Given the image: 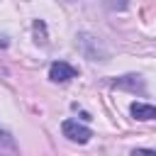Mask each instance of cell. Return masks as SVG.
I'll list each match as a JSON object with an SVG mask.
<instances>
[{
    "label": "cell",
    "instance_id": "cell-2",
    "mask_svg": "<svg viewBox=\"0 0 156 156\" xmlns=\"http://www.w3.org/2000/svg\"><path fill=\"white\" fill-rule=\"evenodd\" d=\"M78 76V71L71 66V63H66V61H54L51 66H49V78L54 80V83H68V80H73Z\"/></svg>",
    "mask_w": 156,
    "mask_h": 156
},
{
    "label": "cell",
    "instance_id": "cell-1",
    "mask_svg": "<svg viewBox=\"0 0 156 156\" xmlns=\"http://www.w3.org/2000/svg\"><path fill=\"white\" fill-rule=\"evenodd\" d=\"M61 132H63V136H68L71 141H78V144H88L90 136H93V132H90L88 127L78 124L76 119H66V122L61 124Z\"/></svg>",
    "mask_w": 156,
    "mask_h": 156
},
{
    "label": "cell",
    "instance_id": "cell-5",
    "mask_svg": "<svg viewBox=\"0 0 156 156\" xmlns=\"http://www.w3.org/2000/svg\"><path fill=\"white\" fill-rule=\"evenodd\" d=\"M112 85H119V88H141V80H139V76H124V78H117V80H112Z\"/></svg>",
    "mask_w": 156,
    "mask_h": 156
},
{
    "label": "cell",
    "instance_id": "cell-6",
    "mask_svg": "<svg viewBox=\"0 0 156 156\" xmlns=\"http://www.w3.org/2000/svg\"><path fill=\"white\" fill-rule=\"evenodd\" d=\"M132 156H156V151L154 149H134Z\"/></svg>",
    "mask_w": 156,
    "mask_h": 156
},
{
    "label": "cell",
    "instance_id": "cell-3",
    "mask_svg": "<svg viewBox=\"0 0 156 156\" xmlns=\"http://www.w3.org/2000/svg\"><path fill=\"white\" fill-rule=\"evenodd\" d=\"M132 117L139 119V122H151L156 119V107L154 105H146V102H132Z\"/></svg>",
    "mask_w": 156,
    "mask_h": 156
},
{
    "label": "cell",
    "instance_id": "cell-4",
    "mask_svg": "<svg viewBox=\"0 0 156 156\" xmlns=\"http://www.w3.org/2000/svg\"><path fill=\"white\" fill-rule=\"evenodd\" d=\"M0 154H5V156H15L17 154V144H15L12 134L7 129H2V127H0Z\"/></svg>",
    "mask_w": 156,
    "mask_h": 156
}]
</instances>
